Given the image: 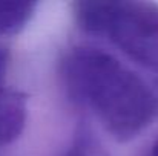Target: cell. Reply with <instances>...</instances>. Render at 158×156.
<instances>
[{"mask_svg": "<svg viewBox=\"0 0 158 156\" xmlns=\"http://www.w3.org/2000/svg\"><path fill=\"white\" fill-rule=\"evenodd\" d=\"M63 156H107L102 146L92 138L86 136V133L80 135L74 144L66 150Z\"/></svg>", "mask_w": 158, "mask_h": 156, "instance_id": "cell-5", "label": "cell"}, {"mask_svg": "<svg viewBox=\"0 0 158 156\" xmlns=\"http://www.w3.org/2000/svg\"><path fill=\"white\" fill-rule=\"evenodd\" d=\"M60 75L66 95L91 109L118 142L134 139L158 116V97L151 86L105 51L72 48L61 60Z\"/></svg>", "mask_w": 158, "mask_h": 156, "instance_id": "cell-1", "label": "cell"}, {"mask_svg": "<svg viewBox=\"0 0 158 156\" xmlns=\"http://www.w3.org/2000/svg\"><path fill=\"white\" fill-rule=\"evenodd\" d=\"M6 64H8V54L6 51L0 46V81L5 75V70H6Z\"/></svg>", "mask_w": 158, "mask_h": 156, "instance_id": "cell-6", "label": "cell"}, {"mask_svg": "<svg viewBox=\"0 0 158 156\" xmlns=\"http://www.w3.org/2000/svg\"><path fill=\"white\" fill-rule=\"evenodd\" d=\"M26 97L20 90L0 86V146L15 141L26 124Z\"/></svg>", "mask_w": 158, "mask_h": 156, "instance_id": "cell-3", "label": "cell"}, {"mask_svg": "<svg viewBox=\"0 0 158 156\" xmlns=\"http://www.w3.org/2000/svg\"><path fill=\"white\" fill-rule=\"evenodd\" d=\"M72 14L88 34L106 35L134 61L158 70V5L83 0L72 3Z\"/></svg>", "mask_w": 158, "mask_h": 156, "instance_id": "cell-2", "label": "cell"}, {"mask_svg": "<svg viewBox=\"0 0 158 156\" xmlns=\"http://www.w3.org/2000/svg\"><path fill=\"white\" fill-rule=\"evenodd\" d=\"M148 156H158V139L152 144V147H151V150H149Z\"/></svg>", "mask_w": 158, "mask_h": 156, "instance_id": "cell-7", "label": "cell"}, {"mask_svg": "<svg viewBox=\"0 0 158 156\" xmlns=\"http://www.w3.org/2000/svg\"><path fill=\"white\" fill-rule=\"evenodd\" d=\"M34 2H0V35L20 32L35 11Z\"/></svg>", "mask_w": 158, "mask_h": 156, "instance_id": "cell-4", "label": "cell"}]
</instances>
